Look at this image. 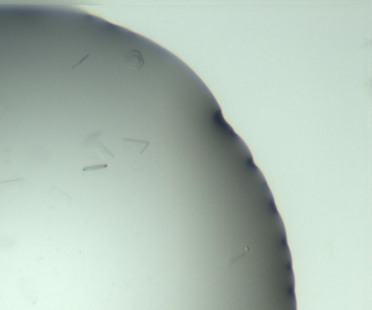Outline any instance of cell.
Wrapping results in <instances>:
<instances>
[{"mask_svg": "<svg viewBox=\"0 0 372 310\" xmlns=\"http://www.w3.org/2000/svg\"><path fill=\"white\" fill-rule=\"evenodd\" d=\"M123 61L128 68L134 70L140 69L145 63L142 55L137 49H131L127 52L124 56Z\"/></svg>", "mask_w": 372, "mask_h": 310, "instance_id": "obj_1", "label": "cell"}, {"mask_svg": "<svg viewBox=\"0 0 372 310\" xmlns=\"http://www.w3.org/2000/svg\"><path fill=\"white\" fill-rule=\"evenodd\" d=\"M97 139H98V133H94V134L91 135L85 141V145L87 147H88V148L91 147L96 153L100 155L103 157H113L114 156L113 155H111L106 150V148L103 147V144H100L98 142Z\"/></svg>", "mask_w": 372, "mask_h": 310, "instance_id": "obj_2", "label": "cell"}, {"mask_svg": "<svg viewBox=\"0 0 372 310\" xmlns=\"http://www.w3.org/2000/svg\"><path fill=\"white\" fill-rule=\"evenodd\" d=\"M124 145L130 154L139 155L143 153L149 142L133 139H124Z\"/></svg>", "mask_w": 372, "mask_h": 310, "instance_id": "obj_3", "label": "cell"}, {"mask_svg": "<svg viewBox=\"0 0 372 310\" xmlns=\"http://www.w3.org/2000/svg\"><path fill=\"white\" fill-rule=\"evenodd\" d=\"M25 182H26L25 178L1 181L0 182V192H3V193H10V192L20 190Z\"/></svg>", "mask_w": 372, "mask_h": 310, "instance_id": "obj_4", "label": "cell"}, {"mask_svg": "<svg viewBox=\"0 0 372 310\" xmlns=\"http://www.w3.org/2000/svg\"><path fill=\"white\" fill-rule=\"evenodd\" d=\"M49 194L51 197H52V199L55 200L58 204V203L71 202V198L70 197L69 195L66 194L63 191L57 188V187H52L49 190Z\"/></svg>", "mask_w": 372, "mask_h": 310, "instance_id": "obj_5", "label": "cell"}, {"mask_svg": "<svg viewBox=\"0 0 372 310\" xmlns=\"http://www.w3.org/2000/svg\"><path fill=\"white\" fill-rule=\"evenodd\" d=\"M105 167H107L106 165H99V166L85 167V168H84L83 170L84 171H87V170H97V169H101Z\"/></svg>", "mask_w": 372, "mask_h": 310, "instance_id": "obj_6", "label": "cell"}]
</instances>
